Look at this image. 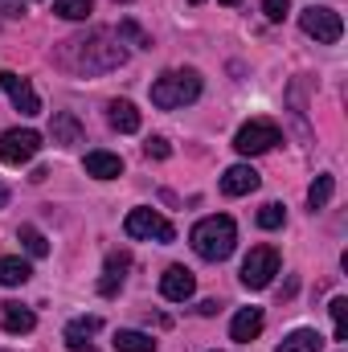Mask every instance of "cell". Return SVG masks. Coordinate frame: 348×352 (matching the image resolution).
<instances>
[{
    "label": "cell",
    "mask_w": 348,
    "mask_h": 352,
    "mask_svg": "<svg viewBox=\"0 0 348 352\" xmlns=\"http://www.w3.org/2000/svg\"><path fill=\"white\" fill-rule=\"evenodd\" d=\"M123 62H127V50L107 29L78 33V37L62 41V50H58V66H66L74 74H107V70H119Z\"/></svg>",
    "instance_id": "obj_1"
},
{
    "label": "cell",
    "mask_w": 348,
    "mask_h": 352,
    "mask_svg": "<svg viewBox=\"0 0 348 352\" xmlns=\"http://www.w3.org/2000/svg\"><path fill=\"white\" fill-rule=\"evenodd\" d=\"M188 242H193V250H197L205 263H226V258L234 254V246H238V226H234V217L213 213V217H205V221L193 226Z\"/></svg>",
    "instance_id": "obj_2"
},
{
    "label": "cell",
    "mask_w": 348,
    "mask_h": 352,
    "mask_svg": "<svg viewBox=\"0 0 348 352\" xmlns=\"http://www.w3.org/2000/svg\"><path fill=\"white\" fill-rule=\"evenodd\" d=\"M201 98V74L197 70H168L152 82V102L160 111H176Z\"/></svg>",
    "instance_id": "obj_3"
},
{
    "label": "cell",
    "mask_w": 348,
    "mask_h": 352,
    "mask_svg": "<svg viewBox=\"0 0 348 352\" xmlns=\"http://www.w3.org/2000/svg\"><path fill=\"white\" fill-rule=\"evenodd\" d=\"M274 144H283V135H279V127H274L270 119H250V123H242L238 135H234V148H238L242 156H262V152H270Z\"/></svg>",
    "instance_id": "obj_4"
},
{
    "label": "cell",
    "mask_w": 348,
    "mask_h": 352,
    "mask_svg": "<svg viewBox=\"0 0 348 352\" xmlns=\"http://www.w3.org/2000/svg\"><path fill=\"white\" fill-rule=\"evenodd\" d=\"M299 29L307 33V37H316L320 45H332V41H340V33H345V21H340V12L336 8H303L299 12Z\"/></svg>",
    "instance_id": "obj_5"
},
{
    "label": "cell",
    "mask_w": 348,
    "mask_h": 352,
    "mask_svg": "<svg viewBox=\"0 0 348 352\" xmlns=\"http://www.w3.org/2000/svg\"><path fill=\"white\" fill-rule=\"evenodd\" d=\"M41 152V131L33 127H12L0 135V160L4 164H29Z\"/></svg>",
    "instance_id": "obj_6"
},
{
    "label": "cell",
    "mask_w": 348,
    "mask_h": 352,
    "mask_svg": "<svg viewBox=\"0 0 348 352\" xmlns=\"http://www.w3.org/2000/svg\"><path fill=\"white\" fill-rule=\"evenodd\" d=\"M274 274H279V250L274 246H254L242 263V283L250 291H262V287L274 283Z\"/></svg>",
    "instance_id": "obj_7"
},
{
    "label": "cell",
    "mask_w": 348,
    "mask_h": 352,
    "mask_svg": "<svg viewBox=\"0 0 348 352\" xmlns=\"http://www.w3.org/2000/svg\"><path fill=\"white\" fill-rule=\"evenodd\" d=\"M123 234L127 238H156V242H176V230L156 213V209H131L127 221H123Z\"/></svg>",
    "instance_id": "obj_8"
},
{
    "label": "cell",
    "mask_w": 348,
    "mask_h": 352,
    "mask_svg": "<svg viewBox=\"0 0 348 352\" xmlns=\"http://www.w3.org/2000/svg\"><path fill=\"white\" fill-rule=\"evenodd\" d=\"M0 87H4L8 102L21 115H41V98H37V90L29 87V78H21L17 70H0Z\"/></svg>",
    "instance_id": "obj_9"
},
{
    "label": "cell",
    "mask_w": 348,
    "mask_h": 352,
    "mask_svg": "<svg viewBox=\"0 0 348 352\" xmlns=\"http://www.w3.org/2000/svg\"><path fill=\"white\" fill-rule=\"evenodd\" d=\"M193 291H197L193 270H184V266H168V270L160 274V295H164L168 303H184V299H193Z\"/></svg>",
    "instance_id": "obj_10"
},
{
    "label": "cell",
    "mask_w": 348,
    "mask_h": 352,
    "mask_svg": "<svg viewBox=\"0 0 348 352\" xmlns=\"http://www.w3.org/2000/svg\"><path fill=\"white\" fill-rule=\"evenodd\" d=\"M262 184V176L250 168V164H234V168H226L221 176V192L226 197H246V192H254Z\"/></svg>",
    "instance_id": "obj_11"
},
{
    "label": "cell",
    "mask_w": 348,
    "mask_h": 352,
    "mask_svg": "<svg viewBox=\"0 0 348 352\" xmlns=\"http://www.w3.org/2000/svg\"><path fill=\"white\" fill-rule=\"evenodd\" d=\"M50 135H54V144H58V148H78L87 131H83L78 115H70V111H58V115H54V123H50Z\"/></svg>",
    "instance_id": "obj_12"
},
{
    "label": "cell",
    "mask_w": 348,
    "mask_h": 352,
    "mask_svg": "<svg viewBox=\"0 0 348 352\" xmlns=\"http://www.w3.org/2000/svg\"><path fill=\"white\" fill-rule=\"evenodd\" d=\"M4 311H0V324H4V332L8 336H29L33 328H37V316L29 311V307H21V303H0Z\"/></svg>",
    "instance_id": "obj_13"
},
{
    "label": "cell",
    "mask_w": 348,
    "mask_h": 352,
    "mask_svg": "<svg viewBox=\"0 0 348 352\" xmlns=\"http://www.w3.org/2000/svg\"><path fill=\"white\" fill-rule=\"evenodd\" d=\"M259 332H262V307H242L230 324V340H238V344H250Z\"/></svg>",
    "instance_id": "obj_14"
},
{
    "label": "cell",
    "mask_w": 348,
    "mask_h": 352,
    "mask_svg": "<svg viewBox=\"0 0 348 352\" xmlns=\"http://www.w3.org/2000/svg\"><path fill=\"white\" fill-rule=\"evenodd\" d=\"M87 176H94V180H115V176H123V160L115 152L94 148V152H87Z\"/></svg>",
    "instance_id": "obj_15"
},
{
    "label": "cell",
    "mask_w": 348,
    "mask_h": 352,
    "mask_svg": "<svg viewBox=\"0 0 348 352\" xmlns=\"http://www.w3.org/2000/svg\"><path fill=\"white\" fill-rule=\"evenodd\" d=\"M102 328V320L98 316H83V320H74V324H66V349H74V352H87L90 349V336Z\"/></svg>",
    "instance_id": "obj_16"
},
{
    "label": "cell",
    "mask_w": 348,
    "mask_h": 352,
    "mask_svg": "<svg viewBox=\"0 0 348 352\" xmlns=\"http://www.w3.org/2000/svg\"><path fill=\"white\" fill-rule=\"evenodd\" d=\"M107 119H111V127H115V131H123V135L140 131V111H135L127 98H115V102L107 107Z\"/></svg>",
    "instance_id": "obj_17"
},
{
    "label": "cell",
    "mask_w": 348,
    "mask_h": 352,
    "mask_svg": "<svg viewBox=\"0 0 348 352\" xmlns=\"http://www.w3.org/2000/svg\"><path fill=\"white\" fill-rule=\"evenodd\" d=\"M131 266V254H123V250H115V254H107V274L98 278V291L102 295H115L119 287H123V270Z\"/></svg>",
    "instance_id": "obj_18"
},
{
    "label": "cell",
    "mask_w": 348,
    "mask_h": 352,
    "mask_svg": "<svg viewBox=\"0 0 348 352\" xmlns=\"http://www.w3.org/2000/svg\"><path fill=\"white\" fill-rule=\"evenodd\" d=\"M320 349H324V336L316 328H295L274 352H320Z\"/></svg>",
    "instance_id": "obj_19"
},
{
    "label": "cell",
    "mask_w": 348,
    "mask_h": 352,
    "mask_svg": "<svg viewBox=\"0 0 348 352\" xmlns=\"http://www.w3.org/2000/svg\"><path fill=\"white\" fill-rule=\"evenodd\" d=\"M115 352H156V340H152L148 332L119 328V332H115Z\"/></svg>",
    "instance_id": "obj_20"
},
{
    "label": "cell",
    "mask_w": 348,
    "mask_h": 352,
    "mask_svg": "<svg viewBox=\"0 0 348 352\" xmlns=\"http://www.w3.org/2000/svg\"><path fill=\"white\" fill-rule=\"evenodd\" d=\"M33 278V266L25 263V258H0V287H21V283H29Z\"/></svg>",
    "instance_id": "obj_21"
},
{
    "label": "cell",
    "mask_w": 348,
    "mask_h": 352,
    "mask_svg": "<svg viewBox=\"0 0 348 352\" xmlns=\"http://www.w3.org/2000/svg\"><path fill=\"white\" fill-rule=\"evenodd\" d=\"M332 192H336V176L320 173L312 180V188H307V205H312V213H320V209H328V201H332Z\"/></svg>",
    "instance_id": "obj_22"
},
{
    "label": "cell",
    "mask_w": 348,
    "mask_h": 352,
    "mask_svg": "<svg viewBox=\"0 0 348 352\" xmlns=\"http://www.w3.org/2000/svg\"><path fill=\"white\" fill-rule=\"evenodd\" d=\"M17 242L29 250V258H45V254H50V242H45V234H41L37 226H21V230H17Z\"/></svg>",
    "instance_id": "obj_23"
},
{
    "label": "cell",
    "mask_w": 348,
    "mask_h": 352,
    "mask_svg": "<svg viewBox=\"0 0 348 352\" xmlns=\"http://www.w3.org/2000/svg\"><path fill=\"white\" fill-rule=\"evenodd\" d=\"M54 12L62 21H87L94 12V0H54Z\"/></svg>",
    "instance_id": "obj_24"
},
{
    "label": "cell",
    "mask_w": 348,
    "mask_h": 352,
    "mask_svg": "<svg viewBox=\"0 0 348 352\" xmlns=\"http://www.w3.org/2000/svg\"><path fill=\"white\" fill-rule=\"evenodd\" d=\"M283 221H287V209H283L279 201H270V205H262L259 209V226L262 230H279Z\"/></svg>",
    "instance_id": "obj_25"
},
{
    "label": "cell",
    "mask_w": 348,
    "mask_h": 352,
    "mask_svg": "<svg viewBox=\"0 0 348 352\" xmlns=\"http://www.w3.org/2000/svg\"><path fill=\"white\" fill-rule=\"evenodd\" d=\"M119 41H131V45H144V50H152V41L144 37V29L135 25V21H119V33H115Z\"/></svg>",
    "instance_id": "obj_26"
},
{
    "label": "cell",
    "mask_w": 348,
    "mask_h": 352,
    "mask_svg": "<svg viewBox=\"0 0 348 352\" xmlns=\"http://www.w3.org/2000/svg\"><path fill=\"white\" fill-rule=\"evenodd\" d=\"M332 320H336V340H348V299H332Z\"/></svg>",
    "instance_id": "obj_27"
},
{
    "label": "cell",
    "mask_w": 348,
    "mask_h": 352,
    "mask_svg": "<svg viewBox=\"0 0 348 352\" xmlns=\"http://www.w3.org/2000/svg\"><path fill=\"white\" fill-rule=\"evenodd\" d=\"M144 156H148V160H168V156H173V148H168V140H164V135H148Z\"/></svg>",
    "instance_id": "obj_28"
},
{
    "label": "cell",
    "mask_w": 348,
    "mask_h": 352,
    "mask_svg": "<svg viewBox=\"0 0 348 352\" xmlns=\"http://www.w3.org/2000/svg\"><path fill=\"white\" fill-rule=\"evenodd\" d=\"M262 12H266V21H283L291 12V0H262Z\"/></svg>",
    "instance_id": "obj_29"
},
{
    "label": "cell",
    "mask_w": 348,
    "mask_h": 352,
    "mask_svg": "<svg viewBox=\"0 0 348 352\" xmlns=\"http://www.w3.org/2000/svg\"><path fill=\"white\" fill-rule=\"evenodd\" d=\"M0 12L4 16H25V0H0Z\"/></svg>",
    "instance_id": "obj_30"
},
{
    "label": "cell",
    "mask_w": 348,
    "mask_h": 352,
    "mask_svg": "<svg viewBox=\"0 0 348 352\" xmlns=\"http://www.w3.org/2000/svg\"><path fill=\"white\" fill-rule=\"evenodd\" d=\"M197 311H201V316H217V311H221V303H217V299H205Z\"/></svg>",
    "instance_id": "obj_31"
},
{
    "label": "cell",
    "mask_w": 348,
    "mask_h": 352,
    "mask_svg": "<svg viewBox=\"0 0 348 352\" xmlns=\"http://www.w3.org/2000/svg\"><path fill=\"white\" fill-rule=\"evenodd\" d=\"M4 205H8V184L0 180V209H4Z\"/></svg>",
    "instance_id": "obj_32"
},
{
    "label": "cell",
    "mask_w": 348,
    "mask_h": 352,
    "mask_svg": "<svg viewBox=\"0 0 348 352\" xmlns=\"http://www.w3.org/2000/svg\"><path fill=\"white\" fill-rule=\"evenodd\" d=\"M221 4H242V0H221Z\"/></svg>",
    "instance_id": "obj_33"
},
{
    "label": "cell",
    "mask_w": 348,
    "mask_h": 352,
    "mask_svg": "<svg viewBox=\"0 0 348 352\" xmlns=\"http://www.w3.org/2000/svg\"><path fill=\"white\" fill-rule=\"evenodd\" d=\"M188 4H201V0H188Z\"/></svg>",
    "instance_id": "obj_34"
}]
</instances>
